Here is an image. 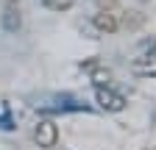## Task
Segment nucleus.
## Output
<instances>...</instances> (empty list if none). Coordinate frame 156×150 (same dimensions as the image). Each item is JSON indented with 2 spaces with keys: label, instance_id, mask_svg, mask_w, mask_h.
Masks as SVG:
<instances>
[{
  "label": "nucleus",
  "instance_id": "f257e3e1",
  "mask_svg": "<svg viewBox=\"0 0 156 150\" xmlns=\"http://www.w3.org/2000/svg\"><path fill=\"white\" fill-rule=\"evenodd\" d=\"M34 142L39 145V147H56L58 145V125L53 122V120H39L36 125H34Z\"/></svg>",
  "mask_w": 156,
  "mask_h": 150
},
{
  "label": "nucleus",
  "instance_id": "f03ea898",
  "mask_svg": "<svg viewBox=\"0 0 156 150\" xmlns=\"http://www.w3.org/2000/svg\"><path fill=\"white\" fill-rule=\"evenodd\" d=\"M95 103L103 111H123L126 108V97L120 92H114L112 86H95Z\"/></svg>",
  "mask_w": 156,
  "mask_h": 150
},
{
  "label": "nucleus",
  "instance_id": "7ed1b4c3",
  "mask_svg": "<svg viewBox=\"0 0 156 150\" xmlns=\"http://www.w3.org/2000/svg\"><path fill=\"white\" fill-rule=\"evenodd\" d=\"M0 22H3V31H9V33H17L20 28H23V9H20L17 0H6L3 3Z\"/></svg>",
  "mask_w": 156,
  "mask_h": 150
},
{
  "label": "nucleus",
  "instance_id": "20e7f679",
  "mask_svg": "<svg viewBox=\"0 0 156 150\" xmlns=\"http://www.w3.org/2000/svg\"><path fill=\"white\" fill-rule=\"evenodd\" d=\"M92 25L101 31V33H114L120 28V11H109V9H101L95 17H92Z\"/></svg>",
  "mask_w": 156,
  "mask_h": 150
},
{
  "label": "nucleus",
  "instance_id": "39448f33",
  "mask_svg": "<svg viewBox=\"0 0 156 150\" xmlns=\"http://www.w3.org/2000/svg\"><path fill=\"white\" fill-rule=\"evenodd\" d=\"M84 70H87V75H89V81L95 84V86H109L112 84V70L106 67V64H101V61H87L84 64Z\"/></svg>",
  "mask_w": 156,
  "mask_h": 150
},
{
  "label": "nucleus",
  "instance_id": "423d86ee",
  "mask_svg": "<svg viewBox=\"0 0 156 150\" xmlns=\"http://www.w3.org/2000/svg\"><path fill=\"white\" fill-rule=\"evenodd\" d=\"M45 3V9H50V11H70L73 6H75V0H42Z\"/></svg>",
  "mask_w": 156,
  "mask_h": 150
},
{
  "label": "nucleus",
  "instance_id": "0eeeda50",
  "mask_svg": "<svg viewBox=\"0 0 156 150\" xmlns=\"http://www.w3.org/2000/svg\"><path fill=\"white\" fill-rule=\"evenodd\" d=\"M128 14H131V17H126V25H128V28H136V25L142 22V17L136 14V11H128Z\"/></svg>",
  "mask_w": 156,
  "mask_h": 150
},
{
  "label": "nucleus",
  "instance_id": "6e6552de",
  "mask_svg": "<svg viewBox=\"0 0 156 150\" xmlns=\"http://www.w3.org/2000/svg\"><path fill=\"white\" fill-rule=\"evenodd\" d=\"M98 6L109 9V11H120V9H117V0H98Z\"/></svg>",
  "mask_w": 156,
  "mask_h": 150
},
{
  "label": "nucleus",
  "instance_id": "1a4fd4ad",
  "mask_svg": "<svg viewBox=\"0 0 156 150\" xmlns=\"http://www.w3.org/2000/svg\"><path fill=\"white\" fill-rule=\"evenodd\" d=\"M9 114V108H6V103H0V117H6Z\"/></svg>",
  "mask_w": 156,
  "mask_h": 150
}]
</instances>
